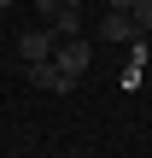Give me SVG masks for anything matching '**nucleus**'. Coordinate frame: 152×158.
<instances>
[{"label": "nucleus", "mask_w": 152, "mask_h": 158, "mask_svg": "<svg viewBox=\"0 0 152 158\" xmlns=\"http://www.w3.org/2000/svg\"><path fill=\"white\" fill-rule=\"evenodd\" d=\"M53 64H59L64 76H76V82H82V76H88V64H94V47H88L82 35H70V41H59V47H53Z\"/></svg>", "instance_id": "1"}, {"label": "nucleus", "mask_w": 152, "mask_h": 158, "mask_svg": "<svg viewBox=\"0 0 152 158\" xmlns=\"http://www.w3.org/2000/svg\"><path fill=\"white\" fill-rule=\"evenodd\" d=\"M53 47H59L53 23H47V29H23V35H18V53H23V64H35V59H53Z\"/></svg>", "instance_id": "2"}, {"label": "nucleus", "mask_w": 152, "mask_h": 158, "mask_svg": "<svg viewBox=\"0 0 152 158\" xmlns=\"http://www.w3.org/2000/svg\"><path fill=\"white\" fill-rule=\"evenodd\" d=\"M94 35H100V41H135L141 29H135V18H129V12H105V18L94 23Z\"/></svg>", "instance_id": "3"}, {"label": "nucleus", "mask_w": 152, "mask_h": 158, "mask_svg": "<svg viewBox=\"0 0 152 158\" xmlns=\"http://www.w3.org/2000/svg\"><path fill=\"white\" fill-rule=\"evenodd\" d=\"M53 35H59V41H70V35H82V6H64V12L53 18Z\"/></svg>", "instance_id": "4"}, {"label": "nucleus", "mask_w": 152, "mask_h": 158, "mask_svg": "<svg viewBox=\"0 0 152 158\" xmlns=\"http://www.w3.org/2000/svg\"><path fill=\"white\" fill-rule=\"evenodd\" d=\"M129 18H135V29H141V35H152V0H135V6H129Z\"/></svg>", "instance_id": "5"}, {"label": "nucleus", "mask_w": 152, "mask_h": 158, "mask_svg": "<svg viewBox=\"0 0 152 158\" xmlns=\"http://www.w3.org/2000/svg\"><path fill=\"white\" fill-rule=\"evenodd\" d=\"M35 12H41V18H47V23H53V18H59V12H64V0H35Z\"/></svg>", "instance_id": "6"}, {"label": "nucleus", "mask_w": 152, "mask_h": 158, "mask_svg": "<svg viewBox=\"0 0 152 158\" xmlns=\"http://www.w3.org/2000/svg\"><path fill=\"white\" fill-rule=\"evenodd\" d=\"M129 6H135V0H105V12H129Z\"/></svg>", "instance_id": "7"}, {"label": "nucleus", "mask_w": 152, "mask_h": 158, "mask_svg": "<svg viewBox=\"0 0 152 158\" xmlns=\"http://www.w3.org/2000/svg\"><path fill=\"white\" fill-rule=\"evenodd\" d=\"M0 6H12V0H0Z\"/></svg>", "instance_id": "8"}]
</instances>
